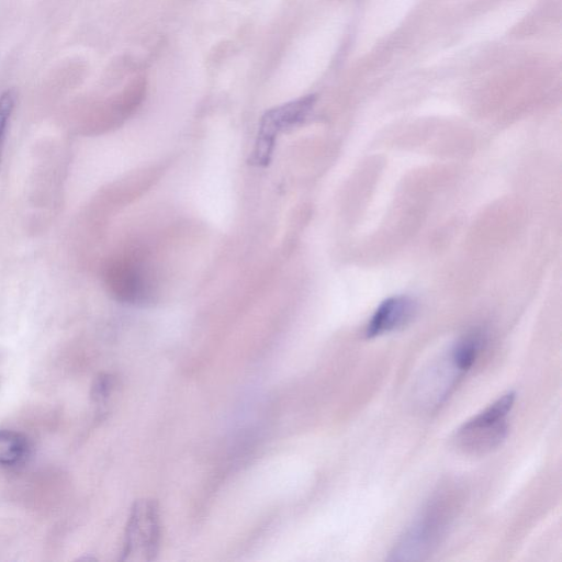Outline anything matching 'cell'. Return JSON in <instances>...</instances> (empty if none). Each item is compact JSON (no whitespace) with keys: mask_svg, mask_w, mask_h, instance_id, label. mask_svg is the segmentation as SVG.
<instances>
[{"mask_svg":"<svg viewBox=\"0 0 562 562\" xmlns=\"http://www.w3.org/2000/svg\"><path fill=\"white\" fill-rule=\"evenodd\" d=\"M483 346V338L480 334L473 333L462 338L452 349L450 359L456 368L464 373L477 358Z\"/></svg>","mask_w":562,"mask_h":562,"instance_id":"obj_7","label":"cell"},{"mask_svg":"<svg viewBox=\"0 0 562 562\" xmlns=\"http://www.w3.org/2000/svg\"><path fill=\"white\" fill-rule=\"evenodd\" d=\"M415 310V303L408 296L386 299L372 315L366 330L367 338H374L405 326L413 318Z\"/></svg>","mask_w":562,"mask_h":562,"instance_id":"obj_5","label":"cell"},{"mask_svg":"<svg viewBox=\"0 0 562 562\" xmlns=\"http://www.w3.org/2000/svg\"><path fill=\"white\" fill-rule=\"evenodd\" d=\"M113 389L112 378L108 374L99 375L92 386L91 396L98 404H103L109 398Z\"/></svg>","mask_w":562,"mask_h":562,"instance_id":"obj_9","label":"cell"},{"mask_svg":"<svg viewBox=\"0 0 562 562\" xmlns=\"http://www.w3.org/2000/svg\"><path fill=\"white\" fill-rule=\"evenodd\" d=\"M160 542L159 508L156 501H136L126 522L121 561L150 562Z\"/></svg>","mask_w":562,"mask_h":562,"instance_id":"obj_2","label":"cell"},{"mask_svg":"<svg viewBox=\"0 0 562 562\" xmlns=\"http://www.w3.org/2000/svg\"><path fill=\"white\" fill-rule=\"evenodd\" d=\"M27 453V442L20 432L0 429V465L13 467L19 464Z\"/></svg>","mask_w":562,"mask_h":562,"instance_id":"obj_6","label":"cell"},{"mask_svg":"<svg viewBox=\"0 0 562 562\" xmlns=\"http://www.w3.org/2000/svg\"><path fill=\"white\" fill-rule=\"evenodd\" d=\"M315 102L307 95L268 110L261 117L257 142L251 155L252 164L266 166L270 161L278 134L302 123Z\"/></svg>","mask_w":562,"mask_h":562,"instance_id":"obj_3","label":"cell"},{"mask_svg":"<svg viewBox=\"0 0 562 562\" xmlns=\"http://www.w3.org/2000/svg\"><path fill=\"white\" fill-rule=\"evenodd\" d=\"M16 94L12 89L5 90L0 95V159L3 151L10 121L15 108Z\"/></svg>","mask_w":562,"mask_h":562,"instance_id":"obj_8","label":"cell"},{"mask_svg":"<svg viewBox=\"0 0 562 562\" xmlns=\"http://www.w3.org/2000/svg\"><path fill=\"white\" fill-rule=\"evenodd\" d=\"M108 284L121 301L143 303L154 294V283L145 263L135 257L117 259L109 269Z\"/></svg>","mask_w":562,"mask_h":562,"instance_id":"obj_4","label":"cell"},{"mask_svg":"<svg viewBox=\"0 0 562 562\" xmlns=\"http://www.w3.org/2000/svg\"><path fill=\"white\" fill-rule=\"evenodd\" d=\"M514 402L515 393L508 392L464 423L456 434L457 445L472 453H484L497 448L506 438L505 418Z\"/></svg>","mask_w":562,"mask_h":562,"instance_id":"obj_1","label":"cell"}]
</instances>
